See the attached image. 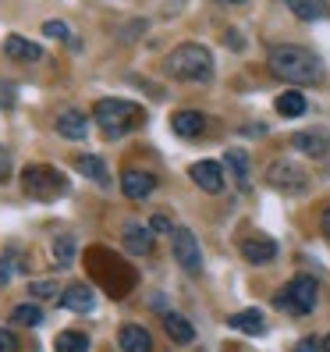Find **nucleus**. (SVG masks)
Returning <instances> with one entry per match:
<instances>
[{"label":"nucleus","instance_id":"obj_31","mask_svg":"<svg viewBox=\"0 0 330 352\" xmlns=\"http://www.w3.org/2000/svg\"><path fill=\"white\" fill-rule=\"evenodd\" d=\"M295 352H323V345H320L316 338H302V342L295 345Z\"/></svg>","mask_w":330,"mask_h":352},{"label":"nucleus","instance_id":"obj_3","mask_svg":"<svg viewBox=\"0 0 330 352\" xmlns=\"http://www.w3.org/2000/svg\"><path fill=\"white\" fill-rule=\"evenodd\" d=\"M93 121H99V129L107 135H121V132L139 129L142 121H146V111H142L139 103H132V100L114 96V100H96Z\"/></svg>","mask_w":330,"mask_h":352},{"label":"nucleus","instance_id":"obj_32","mask_svg":"<svg viewBox=\"0 0 330 352\" xmlns=\"http://www.w3.org/2000/svg\"><path fill=\"white\" fill-rule=\"evenodd\" d=\"M0 103H4V107H11V103H14V86H8V82L0 86Z\"/></svg>","mask_w":330,"mask_h":352},{"label":"nucleus","instance_id":"obj_12","mask_svg":"<svg viewBox=\"0 0 330 352\" xmlns=\"http://www.w3.org/2000/svg\"><path fill=\"white\" fill-rule=\"evenodd\" d=\"M4 54L11 57V60H39L43 57V47L39 43H32V39H25V36H8L4 39Z\"/></svg>","mask_w":330,"mask_h":352},{"label":"nucleus","instance_id":"obj_27","mask_svg":"<svg viewBox=\"0 0 330 352\" xmlns=\"http://www.w3.org/2000/svg\"><path fill=\"white\" fill-rule=\"evenodd\" d=\"M29 296L32 299H54L57 296V281H29Z\"/></svg>","mask_w":330,"mask_h":352},{"label":"nucleus","instance_id":"obj_4","mask_svg":"<svg viewBox=\"0 0 330 352\" xmlns=\"http://www.w3.org/2000/svg\"><path fill=\"white\" fill-rule=\"evenodd\" d=\"M22 189L32 199H57L68 192V178L60 175L57 168H47V164H32L22 175Z\"/></svg>","mask_w":330,"mask_h":352},{"label":"nucleus","instance_id":"obj_33","mask_svg":"<svg viewBox=\"0 0 330 352\" xmlns=\"http://www.w3.org/2000/svg\"><path fill=\"white\" fill-rule=\"evenodd\" d=\"M150 228H153V232H174L167 217H153V221H150Z\"/></svg>","mask_w":330,"mask_h":352},{"label":"nucleus","instance_id":"obj_11","mask_svg":"<svg viewBox=\"0 0 330 352\" xmlns=\"http://www.w3.org/2000/svg\"><path fill=\"white\" fill-rule=\"evenodd\" d=\"M117 342H121V349H125V352H153L150 331H146V327H139V324H125V327H121Z\"/></svg>","mask_w":330,"mask_h":352},{"label":"nucleus","instance_id":"obj_7","mask_svg":"<svg viewBox=\"0 0 330 352\" xmlns=\"http://www.w3.org/2000/svg\"><path fill=\"white\" fill-rule=\"evenodd\" d=\"M266 178H270V185H274V189H281V192H302L305 189V171L298 168V164H292V160L270 164Z\"/></svg>","mask_w":330,"mask_h":352},{"label":"nucleus","instance_id":"obj_8","mask_svg":"<svg viewBox=\"0 0 330 352\" xmlns=\"http://www.w3.org/2000/svg\"><path fill=\"white\" fill-rule=\"evenodd\" d=\"M189 175H192V182L199 185L202 192H220V189H224V168H220L217 160H199V164H192Z\"/></svg>","mask_w":330,"mask_h":352},{"label":"nucleus","instance_id":"obj_28","mask_svg":"<svg viewBox=\"0 0 330 352\" xmlns=\"http://www.w3.org/2000/svg\"><path fill=\"white\" fill-rule=\"evenodd\" d=\"M0 352H18V338L8 327H0Z\"/></svg>","mask_w":330,"mask_h":352},{"label":"nucleus","instance_id":"obj_23","mask_svg":"<svg viewBox=\"0 0 330 352\" xmlns=\"http://www.w3.org/2000/svg\"><path fill=\"white\" fill-rule=\"evenodd\" d=\"M11 320L18 327H39V324H43V309H39L36 302H22V306L11 309Z\"/></svg>","mask_w":330,"mask_h":352},{"label":"nucleus","instance_id":"obj_9","mask_svg":"<svg viewBox=\"0 0 330 352\" xmlns=\"http://www.w3.org/2000/svg\"><path fill=\"white\" fill-rule=\"evenodd\" d=\"M153 189H156V178L150 171H125L121 175V192L128 199H146Z\"/></svg>","mask_w":330,"mask_h":352},{"label":"nucleus","instance_id":"obj_13","mask_svg":"<svg viewBox=\"0 0 330 352\" xmlns=\"http://www.w3.org/2000/svg\"><path fill=\"white\" fill-rule=\"evenodd\" d=\"M57 132L64 139H86L89 135V121L82 111H60L57 114Z\"/></svg>","mask_w":330,"mask_h":352},{"label":"nucleus","instance_id":"obj_36","mask_svg":"<svg viewBox=\"0 0 330 352\" xmlns=\"http://www.w3.org/2000/svg\"><path fill=\"white\" fill-rule=\"evenodd\" d=\"M224 4H245V0H224Z\"/></svg>","mask_w":330,"mask_h":352},{"label":"nucleus","instance_id":"obj_1","mask_svg":"<svg viewBox=\"0 0 330 352\" xmlns=\"http://www.w3.org/2000/svg\"><path fill=\"white\" fill-rule=\"evenodd\" d=\"M266 65H270V72L281 78V82H292V86H316V82L323 78V65L320 57L313 50L305 47H274L270 57H266Z\"/></svg>","mask_w":330,"mask_h":352},{"label":"nucleus","instance_id":"obj_34","mask_svg":"<svg viewBox=\"0 0 330 352\" xmlns=\"http://www.w3.org/2000/svg\"><path fill=\"white\" fill-rule=\"evenodd\" d=\"M320 224H323V235H330V206L320 214Z\"/></svg>","mask_w":330,"mask_h":352},{"label":"nucleus","instance_id":"obj_6","mask_svg":"<svg viewBox=\"0 0 330 352\" xmlns=\"http://www.w3.org/2000/svg\"><path fill=\"white\" fill-rule=\"evenodd\" d=\"M171 250H174V260L181 263V271L199 274L202 253H199V242H196V235L189 232V228H174L171 232Z\"/></svg>","mask_w":330,"mask_h":352},{"label":"nucleus","instance_id":"obj_20","mask_svg":"<svg viewBox=\"0 0 330 352\" xmlns=\"http://www.w3.org/2000/svg\"><path fill=\"white\" fill-rule=\"evenodd\" d=\"M228 324L235 331H241V335H263V331H266V320H263L259 309H241V314L228 317Z\"/></svg>","mask_w":330,"mask_h":352},{"label":"nucleus","instance_id":"obj_5","mask_svg":"<svg viewBox=\"0 0 330 352\" xmlns=\"http://www.w3.org/2000/svg\"><path fill=\"white\" fill-rule=\"evenodd\" d=\"M316 296H320V285H316V278L298 274V278L287 281V288L277 296V306H281V309H287V314H295V317H305V314H313Z\"/></svg>","mask_w":330,"mask_h":352},{"label":"nucleus","instance_id":"obj_30","mask_svg":"<svg viewBox=\"0 0 330 352\" xmlns=\"http://www.w3.org/2000/svg\"><path fill=\"white\" fill-rule=\"evenodd\" d=\"M11 178V153L0 146V182H8Z\"/></svg>","mask_w":330,"mask_h":352},{"label":"nucleus","instance_id":"obj_19","mask_svg":"<svg viewBox=\"0 0 330 352\" xmlns=\"http://www.w3.org/2000/svg\"><path fill=\"white\" fill-rule=\"evenodd\" d=\"M163 331H167V338L178 342V345H189L196 338V327L185 320L181 314H163Z\"/></svg>","mask_w":330,"mask_h":352},{"label":"nucleus","instance_id":"obj_25","mask_svg":"<svg viewBox=\"0 0 330 352\" xmlns=\"http://www.w3.org/2000/svg\"><path fill=\"white\" fill-rule=\"evenodd\" d=\"M50 253H54L57 267H71V260H75V235H57L54 245H50Z\"/></svg>","mask_w":330,"mask_h":352},{"label":"nucleus","instance_id":"obj_29","mask_svg":"<svg viewBox=\"0 0 330 352\" xmlns=\"http://www.w3.org/2000/svg\"><path fill=\"white\" fill-rule=\"evenodd\" d=\"M43 32H47V36H57V39H68V25H64V22H47Z\"/></svg>","mask_w":330,"mask_h":352},{"label":"nucleus","instance_id":"obj_21","mask_svg":"<svg viewBox=\"0 0 330 352\" xmlns=\"http://www.w3.org/2000/svg\"><path fill=\"white\" fill-rule=\"evenodd\" d=\"M75 168L86 175V178H93V182H99V185H107L110 182V175H107V164H103L99 157H75Z\"/></svg>","mask_w":330,"mask_h":352},{"label":"nucleus","instance_id":"obj_35","mask_svg":"<svg viewBox=\"0 0 330 352\" xmlns=\"http://www.w3.org/2000/svg\"><path fill=\"white\" fill-rule=\"evenodd\" d=\"M323 352H330V335H327V338H323Z\"/></svg>","mask_w":330,"mask_h":352},{"label":"nucleus","instance_id":"obj_2","mask_svg":"<svg viewBox=\"0 0 330 352\" xmlns=\"http://www.w3.org/2000/svg\"><path fill=\"white\" fill-rule=\"evenodd\" d=\"M163 72L178 82H210L213 78V54L202 43H181L167 54Z\"/></svg>","mask_w":330,"mask_h":352},{"label":"nucleus","instance_id":"obj_14","mask_svg":"<svg viewBox=\"0 0 330 352\" xmlns=\"http://www.w3.org/2000/svg\"><path fill=\"white\" fill-rule=\"evenodd\" d=\"M241 256L249 260V263H270L277 256V242L274 239H245L241 242Z\"/></svg>","mask_w":330,"mask_h":352},{"label":"nucleus","instance_id":"obj_24","mask_svg":"<svg viewBox=\"0 0 330 352\" xmlns=\"http://www.w3.org/2000/svg\"><path fill=\"white\" fill-rule=\"evenodd\" d=\"M228 168L238 182V189H249V157H245V150H228Z\"/></svg>","mask_w":330,"mask_h":352},{"label":"nucleus","instance_id":"obj_10","mask_svg":"<svg viewBox=\"0 0 330 352\" xmlns=\"http://www.w3.org/2000/svg\"><path fill=\"white\" fill-rule=\"evenodd\" d=\"M292 146L295 150H302L305 157H327V150H330V132H295L292 135Z\"/></svg>","mask_w":330,"mask_h":352},{"label":"nucleus","instance_id":"obj_26","mask_svg":"<svg viewBox=\"0 0 330 352\" xmlns=\"http://www.w3.org/2000/svg\"><path fill=\"white\" fill-rule=\"evenodd\" d=\"M274 107H277V114H284V118H298V114H305V96H302V93H281Z\"/></svg>","mask_w":330,"mask_h":352},{"label":"nucleus","instance_id":"obj_15","mask_svg":"<svg viewBox=\"0 0 330 352\" xmlns=\"http://www.w3.org/2000/svg\"><path fill=\"white\" fill-rule=\"evenodd\" d=\"M171 129H174L181 139H196V135L206 132V118H202L199 111H178V114L171 118Z\"/></svg>","mask_w":330,"mask_h":352},{"label":"nucleus","instance_id":"obj_16","mask_svg":"<svg viewBox=\"0 0 330 352\" xmlns=\"http://www.w3.org/2000/svg\"><path fill=\"white\" fill-rule=\"evenodd\" d=\"M284 8L292 11L295 18H302V22H320V18L330 14L327 0H284Z\"/></svg>","mask_w":330,"mask_h":352},{"label":"nucleus","instance_id":"obj_18","mask_svg":"<svg viewBox=\"0 0 330 352\" xmlns=\"http://www.w3.org/2000/svg\"><path fill=\"white\" fill-rule=\"evenodd\" d=\"M125 250L142 256L153 250V228H142V224H128L125 228Z\"/></svg>","mask_w":330,"mask_h":352},{"label":"nucleus","instance_id":"obj_17","mask_svg":"<svg viewBox=\"0 0 330 352\" xmlns=\"http://www.w3.org/2000/svg\"><path fill=\"white\" fill-rule=\"evenodd\" d=\"M60 306L75 309V314H89V309L96 306V299H93V292H89L86 285H71V288L60 292Z\"/></svg>","mask_w":330,"mask_h":352},{"label":"nucleus","instance_id":"obj_22","mask_svg":"<svg viewBox=\"0 0 330 352\" xmlns=\"http://www.w3.org/2000/svg\"><path fill=\"white\" fill-rule=\"evenodd\" d=\"M54 352H89V338L82 331H60L54 338Z\"/></svg>","mask_w":330,"mask_h":352}]
</instances>
